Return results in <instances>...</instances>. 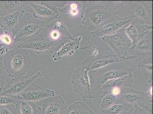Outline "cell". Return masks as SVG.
<instances>
[{
    "mask_svg": "<svg viewBox=\"0 0 153 114\" xmlns=\"http://www.w3.org/2000/svg\"><path fill=\"white\" fill-rule=\"evenodd\" d=\"M126 1H90L81 14V24L91 33L110 18L118 16V9Z\"/></svg>",
    "mask_w": 153,
    "mask_h": 114,
    "instance_id": "cell-1",
    "label": "cell"
},
{
    "mask_svg": "<svg viewBox=\"0 0 153 114\" xmlns=\"http://www.w3.org/2000/svg\"><path fill=\"white\" fill-rule=\"evenodd\" d=\"M2 61L7 76L13 78L24 76L32 64L28 52L15 47L4 55Z\"/></svg>",
    "mask_w": 153,
    "mask_h": 114,
    "instance_id": "cell-2",
    "label": "cell"
},
{
    "mask_svg": "<svg viewBox=\"0 0 153 114\" xmlns=\"http://www.w3.org/2000/svg\"><path fill=\"white\" fill-rule=\"evenodd\" d=\"M45 26L44 22L36 19L33 14L25 11L16 36L15 44L37 36Z\"/></svg>",
    "mask_w": 153,
    "mask_h": 114,
    "instance_id": "cell-3",
    "label": "cell"
},
{
    "mask_svg": "<svg viewBox=\"0 0 153 114\" xmlns=\"http://www.w3.org/2000/svg\"><path fill=\"white\" fill-rule=\"evenodd\" d=\"M71 79L74 92L83 100L94 99L95 96L90 81L89 71L86 68L82 66L73 70Z\"/></svg>",
    "mask_w": 153,
    "mask_h": 114,
    "instance_id": "cell-4",
    "label": "cell"
},
{
    "mask_svg": "<svg viewBox=\"0 0 153 114\" xmlns=\"http://www.w3.org/2000/svg\"><path fill=\"white\" fill-rule=\"evenodd\" d=\"M101 39L114 51L118 58H126L128 52L131 49L132 42L125 32V28L113 34L102 37Z\"/></svg>",
    "mask_w": 153,
    "mask_h": 114,
    "instance_id": "cell-5",
    "label": "cell"
},
{
    "mask_svg": "<svg viewBox=\"0 0 153 114\" xmlns=\"http://www.w3.org/2000/svg\"><path fill=\"white\" fill-rule=\"evenodd\" d=\"M62 44L54 42L50 39L36 36L34 38L15 44V47L29 49L34 51L37 54L51 53L57 49H59Z\"/></svg>",
    "mask_w": 153,
    "mask_h": 114,
    "instance_id": "cell-6",
    "label": "cell"
},
{
    "mask_svg": "<svg viewBox=\"0 0 153 114\" xmlns=\"http://www.w3.org/2000/svg\"><path fill=\"white\" fill-rule=\"evenodd\" d=\"M119 58L109 51H99L97 54L91 55L83 61L82 66L89 71H95L114 63H118Z\"/></svg>",
    "mask_w": 153,
    "mask_h": 114,
    "instance_id": "cell-7",
    "label": "cell"
},
{
    "mask_svg": "<svg viewBox=\"0 0 153 114\" xmlns=\"http://www.w3.org/2000/svg\"><path fill=\"white\" fill-rule=\"evenodd\" d=\"M134 17L135 16L122 18L118 16L113 17L105 22L96 31L90 34L94 38H102L104 36L113 34L121 29L122 27L130 23Z\"/></svg>",
    "mask_w": 153,
    "mask_h": 114,
    "instance_id": "cell-8",
    "label": "cell"
},
{
    "mask_svg": "<svg viewBox=\"0 0 153 114\" xmlns=\"http://www.w3.org/2000/svg\"><path fill=\"white\" fill-rule=\"evenodd\" d=\"M42 76L41 71L32 76H22L14 78L8 83L0 95H19L22 93L31 84L38 78Z\"/></svg>",
    "mask_w": 153,
    "mask_h": 114,
    "instance_id": "cell-9",
    "label": "cell"
},
{
    "mask_svg": "<svg viewBox=\"0 0 153 114\" xmlns=\"http://www.w3.org/2000/svg\"><path fill=\"white\" fill-rule=\"evenodd\" d=\"M153 29L152 25H148L134 17L130 25L125 28V32L132 42L131 49L133 50L141 39L144 38L147 33Z\"/></svg>",
    "mask_w": 153,
    "mask_h": 114,
    "instance_id": "cell-10",
    "label": "cell"
},
{
    "mask_svg": "<svg viewBox=\"0 0 153 114\" xmlns=\"http://www.w3.org/2000/svg\"><path fill=\"white\" fill-rule=\"evenodd\" d=\"M118 99L132 106L142 104L144 103H153L152 98L148 95L146 92L137 91L133 87L123 89Z\"/></svg>",
    "mask_w": 153,
    "mask_h": 114,
    "instance_id": "cell-11",
    "label": "cell"
},
{
    "mask_svg": "<svg viewBox=\"0 0 153 114\" xmlns=\"http://www.w3.org/2000/svg\"><path fill=\"white\" fill-rule=\"evenodd\" d=\"M46 26L50 31V39L53 41L64 44L66 41L73 38L64 20L56 19Z\"/></svg>",
    "mask_w": 153,
    "mask_h": 114,
    "instance_id": "cell-12",
    "label": "cell"
},
{
    "mask_svg": "<svg viewBox=\"0 0 153 114\" xmlns=\"http://www.w3.org/2000/svg\"><path fill=\"white\" fill-rule=\"evenodd\" d=\"M19 96V100L36 102L54 96L55 92L51 89H43L33 83Z\"/></svg>",
    "mask_w": 153,
    "mask_h": 114,
    "instance_id": "cell-13",
    "label": "cell"
},
{
    "mask_svg": "<svg viewBox=\"0 0 153 114\" xmlns=\"http://www.w3.org/2000/svg\"><path fill=\"white\" fill-rule=\"evenodd\" d=\"M27 4L33 9V17L44 22L46 25L59 18V13L39 1H27Z\"/></svg>",
    "mask_w": 153,
    "mask_h": 114,
    "instance_id": "cell-14",
    "label": "cell"
},
{
    "mask_svg": "<svg viewBox=\"0 0 153 114\" xmlns=\"http://www.w3.org/2000/svg\"><path fill=\"white\" fill-rule=\"evenodd\" d=\"M127 4L134 12L136 19L145 24L152 25V3L142 1H128Z\"/></svg>",
    "mask_w": 153,
    "mask_h": 114,
    "instance_id": "cell-15",
    "label": "cell"
},
{
    "mask_svg": "<svg viewBox=\"0 0 153 114\" xmlns=\"http://www.w3.org/2000/svg\"><path fill=\"white\" fill-rule=\"evenodd\" d=\"M26 10L20 9L0 17V27L16 36L19 24Z\"/></svg>",
    "mask_w": 153,
    "mask_h": 114,
    "instance_id": "cell-16",
    "label": "cell"
},
{
    "mask_svg": "<svg viewBox=\"0 0 153 114\" xmlns=\"http://www.w3.org/2000/svg\"><path fill=\"white\" fill-rule=\"evenodd\" d=\"M82 37L79 36L76 38H72L65 42L61 44L59 49L52 55V60L58 62L66 56H73L77 50L79 49Z\"/></svg>",
    "mask_w": 153,
    "mask_h": 114,
    "instance_id": "cell-17",
    "label": "cell"
},
{
    "mask_svg": "<svg viewBox=\"0 0 153 114\" xmlns=\"http://www.w3.org/2000/svg\"><path fill=\"white\" fill-rule=\"evenodd\" d=\"M66 104L61 96L46 99L42 106V114H65Z\"/></svg>",
    "mask_w": 153,
    "mask_h": 114,
    "instance_id": "cell-18",
    "label": "cell"
},
{
    "mask_svg": "<svg viewBox=\"0 0 153 114\" xmlns=\"http://www.w3.org/2000/svg\"><path fill=\"white\" fill-rule=\"evenodd\" d=\"M133 73V70L125 65L121 66L109 67L102 74L100 86L108 81L116 79Z\"/></svg>",
    "mask_w": 153,
    "mask_h": 114,
    "instance_id": "cell-19",
    "label": "cell"
},
{
    "mask_svg": "<svg viewBox=\"0 0 153 114\" xmlns=\"http://www.w3.org/2000/svg\"><path fill=\"white\" fill-rule=\"evenodd\" d=\"M134 82V77L133 73H131L126 76H122L121 78L108 81L105 83L100 88L104 89L105 91H108L112 88H119L123 90L127 87H131L133 83Z\"/></svg>",
    "mask_w": 153,
    "mask_h": 114,
    "instance_id": "cell-20",
    "label": "cell"
},
{
    "mask_svg": "<svg viewBox=\"0 0 153 114\" xmlns=\"http://www.w3.org/2000/svg\"><path fill=\"white\" fill-rule=\"evenodd\" d=\"M17 114H42V109L33 101L20 100L15 104Z\"/></svg>",
    "mask_w": 153,
    "mask_h": 114,
    "instance_id": "cell-21",
    "label": "cell"
},
{
    "mask_svg": "<svg viewBox=\"0 0 153 114\" xmlns=\"http://www.w3.org/2000/svg\"><path fill=\"white\" fill-rule=\"evenodd\" d=\"M137 56H149L153 54V42L151 37H147V35L135 46L132 50Z\"/></svg>",
    "mask_w": 153,
    "mask_h": 114,
    "instance_id": "cell-22",
    "label": "cell"
},
{
    "mask_svg": "<svg viewBox=\"0 0 153 114\" xmlns=\"http://www.w3.org/2000/svg\"><path fill=\"white\" fill-rule=\"evenodd\" d=\"M16 35L13 33L4 30L0 35V54L5 55L15 47Z\"/></svg>",
    "mask_w": 153,
    "mask_h": 114,
    "instance_id": "cell-23",
    "label": "cell"
},
{
    "mask_svg": "<svg viewBox=\"0 0 153 114\" xmlns=\"http://www.w3.org/2000/svg\"><path fill=\"white\" fill-rule=\"evenodd\" d=\"M26 5L27 1H0V17L22 9Z\"/></svg>",
    "mask_w": 153,
    "mask_h": 114,
    "instance_id": "cell-24",
    "label": "cell"
},
{
    "mask_svg": "<svg viewBox=\"0 0 153 114\" xmlns=\"http://www.w3.org/2000/svg\"><path fill=\"white\" fill-rule=\"evenodd\" d=\"M90 2V1H66L62 13H68L71 16L76 17L80 12L82 14Z\"/></svg>",
    "mask_w": 153,
    "mask_h": 114,
    "instance_id": "cell-25",
    "label": "cell"
},
{
    "mask_svg": "<svg viewBox=\"0 0 153 114\" xmlns=\"http://www.w3.org/2000/svg\"><path fill=\"white\" fill-rule=\"evenodd\" d=\"M144 77V79L149 84L153 83V59L152 57L141 60L138 64Z\"/></svg>",
    "mask_w": 153,
    "mask_h": 114,
    "instance_id": "cell-26",
    "label": "cell"
},
{
    "mask_svg": "<svg viewBox=\"0 0 153 114\" xmlns=\"http://www.w3.org/2000/svg\"><path fill=\"white\" fill-rule=\"evenodd\" d=\"M65 114H95V113L86 104L75 101L66 108Z\"/></svg>",
    "mask_w": 153,
    "mask_h": 114,
    "instance_id": "cell-27",
    "label": "cell"
},
{
    "mask_svg": "<svg viewBox=\"0 0 153 114\" xmlns=\"http://www.w3.org/2000/svg\"><path fill=\"white\" fill-rule=\"evenodd\" d=\"M133 106L123 101H118L110 107L103 112V114H127L128 111Z\"/></svg>",
    "mask_w": 153,
    "mask_h": 114,
    "instance_id": "cell-28",
    "label": "cell"
},
{
    "mask_svg": "<svg viewBox=\"0 0 153 114\" xmlns=\"http://www.w3.org/2000/svg\"><path fill=\"white\" fill-rule=\"evenodd\" d=\"M117 101L118 98L116 96L109 93H104L98 101L97 107L103 113L106 110L110 107Z\"/></svg>",
    "mask_w": 153,
    "mask_h": 114,
    "instance_id": "cell-29",
    "label": "cell"
},
{
    "mask_svg": "<svg viewBox=\"0 0 153 114\" xmlns=\"http://www.w3.org/2000/svg\"><path fill=\"white\" fill-rule=\"evenodd\" d=\"M19 101V95H0V106L16 104Z\"/></svg>",
    "mask_w": 153,
    "mask_h": 114,
    "instance_id": "cell-30",
    "label": "cell"
},
{
    "mask_svg": "<svg viewBox=\"0 0 153 114\" xmlns=\"http://www.w3.org/2000/svg\"><path fill=\"white\" fill-rule=\"evenodd\" d=\"M133 114H153L152 103L134 106Z\"/></svg>",
    "mask_w": 153,
    "mask_h": 114,
    "instance_id": "cell-31",
    "label": "cell"
},
{
    "mask_svg": "<svg viewBox=\"0 0 153 114\" xmlns=\"http://www.w3.org/2000/svg\"><path fill=\"white\" fill-rule=\"evenodd\" d=\"M7 74L3 65L2 58L0 57V93H2L7 78Z\"/></svg>",
    "mask_w": 153,
    "mask_h": 114,
    "instance_id": "cell-32",
    "label": "cell"
},
{
    "mask_svg": "<svg viewBox=\"0 0 153 114\" xmlns=\"http://www.w3.org/2000/svg\"><path fill=\"white\" fill-rule=\"evenodd\" d=\"M0 114H17L15 104L0 106Z\"/></svg>",
    "mask_w": 153,
    "mask_h": 114,
    "instance_id": "cell-33",
    "label": "cell"
}]
</instances>
